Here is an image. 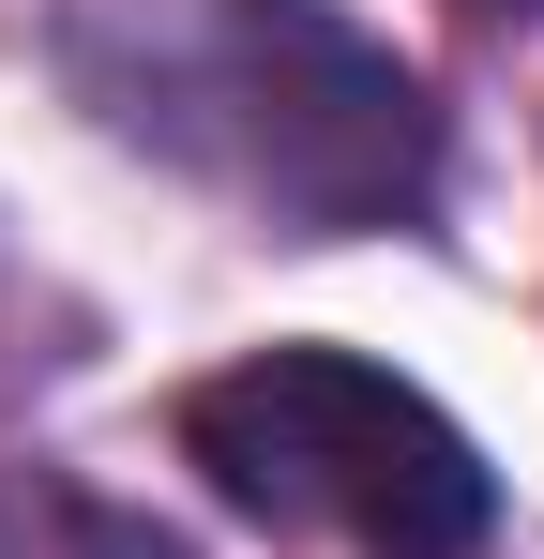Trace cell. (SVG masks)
Returning a JSON list of instances; mask_svg holds the SVG:
<instances>
[{
	"mask_svg": "<svg viewBox=\"0 0 544 559\" xmlns=\"http://www.w3.org/2000/svg\"><path fill=\"white\" fill-rule=\"evenodd\" d=\"M61 61L137 152L227 182L272 227H409L439 197L424 76L333 0H91Z\"/></svg>",
	"mask_w": 544,
	"mask_h": 559,
	"instance_id": "6da1fadb",
	"label": "cell"
},
{
	"mask_svg": "<svg viewBox=\"0 0 544 559\" xmlns=\"http://www.w3.org/2000/svg\"><path fill=\"white\" fill-rule=\"evenodd\" d=\"M181 454L272 530H333L363 559H469L499 484L439 393H409L363 348H258L181 393Z\"/></svg>",
	"mask_w": 544,
	"mask_h": 559,
	"instance_id": "7a4b0ae2",
	"label": "cell"
}]
</instances>
